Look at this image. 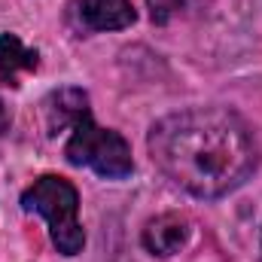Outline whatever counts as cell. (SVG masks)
I'll return each mask as SVG.
<instances>
[{
    "label": "cell",
    "instance_id": "6da1fadb",
    "mask_svg": "<svg viewBox=\"0 0 262 262\" xmlns=\"http://www.w3.org/2000/svg\"><path fill=\"white\" fill-rule=\"evenodd\" d=\"M146 146L159 171L195 198L238 189L259 162L247 122L223 107H192L159 119Z\"/></svg>",
    "mask_w": 262,
    "mask_h": 262
},
{
    "label": "cell",
    "instance_id": "7a4b0ae2",
    "mask_svg": "<svg viewBox=\"0 0 262 262\" xmlns=\"http://www.w3.org/2000/svg\"><path fill=\"white\" fill-rule=\"evenodd\" d=\"M21 207L37 210L40 216H46L49 235H52V244L58 247V253L76 256L82 250L85 232L76 220L79 195H76L73 183H67L64 177H55V174H43L40 180H34V186L25 189Z\"/></svg>",
    "mask_w": 262,
    "mask_h": 262
},
{
    "label": "cell",
    "instance_id": "3957f363",
    "mask_svg": "<svg viewBox=\"0 0 262 262\" xmlns=\"http://www.w3.org/2000/svg\"><path fill=\"white\" fill-rule=\"evenodd\" d=\"M64 156L70 165L92 168L95 174H101L107 180H122L134 171L131 146L125 143V137L119 131L95 125L92 116H82L73 125V134H70V140L64 146Z\"/></svg>",
    "mask_w": 262,
    "mask_h": 262
},
{
    "label": "cell",
    "instance_id": "277c9868",
    "mask_svg": "<svg viewBox=\"0 0 262 262\" xmlns=\"http://www.w3.org/2000/svg\"><path fill=\"white\" fill-rule=\"evenodd\" d=\"M76 18L82 31H122L137 15L131 0H79Z\"/></svg>",
    "mask_w": 262,
    "mask_h": 262
},
{
    "label": "cell",
    "instance_id": "5b68a950",
    "mask_svg": "<svg viewBox=\"0 0 262 262\" xmlns=\"http://www.w3.org/2000/svg\"><path fill=\"white\" fill-rule=\"evenodd\" d=\"M189 241V220L180 213H162L146 223L143 229V247L156 256H174Z\"/></svg>",
    "mask_w": 262,
    "mask_h": 262
},
{
    "label": "cell",
    "instance_id": "8992f818",
    "mask_svg": "<svg viewBox=\"0 0 262 262\" xmlns=\"http://www.w3.org/2000/svg\"><path fill=\"white\" fill-rule=\"evenodd\" d=\"M43 113L49 134L73 128L82 116H89V95L82 89H58L43 101Z\"/></svg>",
    "mask_w": 262,
    "mask_h": 262
},
{
    "label": "cell",
    "instance_id": "52a82bcc",
    "mask_svg": "<svg viewBox=\"0 0 262 262\" xmlns=\"http://www.w3.org/2000/svg\"><path fill=\"white\" fill-rule=\"evenodd\" d=\"M37 64L40 55L28 49L15 34H0V76L6 79V85H15L18 70H37Z\"/></svg>",
    "mask_w": 262,
    "mask_h": 262
},
{
    "label": "cell",
    "instance_id": "ba28073f",
    "mask_svg": "<svg viewBox=\"0 0 262 262\" xmlns=\"http://www.w3.org/2000/svg\"><path fill=\"white\" fill-rule=\"evenodd\" d=\"M149 3V12H152V21H168V18H174V15H180L192 0H146Z\"/></svg>",
    "mask_w": 262,
    "mask_h": 262
},
{
    "label": "cell",
    "instance_id": "9c48e42d",
    "mask_svg": "<svg viewBox=\"0 0 262 262\" xmlns=\"http://www.w3.org/2000/svg\"><path fill=\"white\" fill-rule=\"evenodd\" d=\"M6 128H9V113H6V107L0 104V137L6 134Z\"/></svg>",
    "mask_w": 262,
    "mask_h": 262
}]
</instances>
